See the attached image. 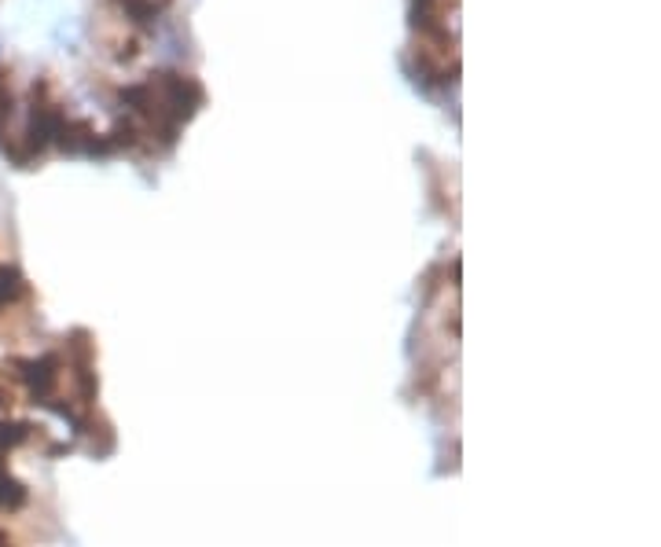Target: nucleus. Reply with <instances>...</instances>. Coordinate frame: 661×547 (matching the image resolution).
<instances>
[{
    "instance_id": "f257e3e1",
    "label": "nucleus",
    "mask_w": 661,
    "mask_h": 547,
    "mask_svg": "<svg viewBox=\"0 0 661 547\" xmlns=\"http://www.w3.org/2000/svg\"><path fill=\"white\" fill-rule=\"evenodd\" d=\"M30 302V283L19 269L0 265V313L15 309V305Z\"/></svg>"
},
{
    "instance_id": "7ed1b4c3",
    "label": "nucleus",
    "mask_w": 661,
    "mask_h": 547,
    "mask_svg": "<svg viewBox=\"0 0 661 547\" xmlns=\"http://www.w3.org/2000/svg\"><path fill=\"white\" fill-rule=\"evenodd\" d=\"M33 437V426L22 419H0V459H8Z\"/></svg>"
},
{
    "instance_id": "39448f33",
    "label": "nucleus",
    "mask_w": 661,
    "mask_h": 547,
    "mask_svg": "<svg viewBox=\"0 0 661 547\" xmlns=\"http://www.w3.org/2000/svg\"><path fill=\"white\" fill-rule=\"evenodd\" d=\"M0 547H8V533L4 529H0Z\"/></svg>"
},
{
    "instance_id": "f03ea898",
    "label": "nucleus",
    "mask_w": 661,
    "mask_h": 547,
    "mask_svg": "<svg viewBox=\"0 0 661 547\" xmlns=\"http://www.w3.org/2000/svg\"><path fill=\"white\" fill-rule=\"evenodd\" d=\"M26 500H30V489L22 485L8 467H0V511H19L26 507Z\"/></svg>"
},
{
    "instance_id": "423d86ee",
    "label": "nucleus",
    "mask_w": 661,
    "mask_h": 547,
    "mask_svg": "<svg viewBox=\"0 0 661 547\" xmlns=\"http://www.w3.org/2000/svg\"><path fill=\"white\" fill-rule=\"evenodd\" d=\"M170 4H173V0H170Z\"/></svg>"
},
{
    "instance_id": "20e7f679",
    "label": "nucleus",
    "mask_w": 661,
    "mask_h": 547,
    "mask_svg": "<svg viewBox=\"0 0 661 547\" xmlns=\"http://www.w3.org/2000/svg\"><path fill=\"white\" fill-rule=\"evenodd\" d=\"M11 111H15V100H11L8 78L0 74V147L11 140Z\"/></svg>"
}]
</instances>
